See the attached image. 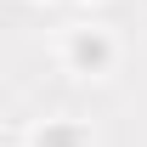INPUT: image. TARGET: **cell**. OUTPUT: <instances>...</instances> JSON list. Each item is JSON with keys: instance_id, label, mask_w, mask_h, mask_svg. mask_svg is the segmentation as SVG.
I'll return each instance as SVG.
<instances>
[{"instance_id": "obj_1", "label": "cell", "mask_w": 147, "mask_h": 147, "mask_svg": "<svg viewBox=\"0 0 147 147\" xmlns=\"http://www.w3.org/2000/svg\"><path fill=\"white\" fill-rule=\"evenodd\" d=\"M74 62H79V68H102V62H108V40L102 34H79L74 40Z\"/></svg>"}, {"instance_id": "obj_2", "label": "cell", "mask_w": 147, "mask_h": 147, "mask_svg": "<svg viewBox=\"0 0 147 147\" xmlns=\"http://www.w3.org/2000/svg\"><path fill=\"white\" fill-rule=\"evenodd\" d=\"M40 147H79V136L68 125H51V130H40Z\"/></svg>"}]
</instances>
